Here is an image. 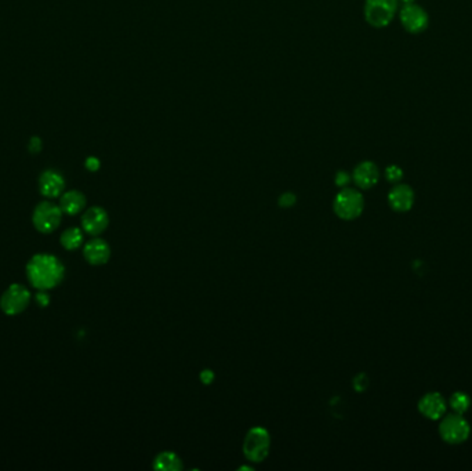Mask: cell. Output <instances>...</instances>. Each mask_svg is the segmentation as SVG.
I'll use <instances>...</instances> for the list:
<instances>
[{"instance_id":"1","label":"cell","mask_w":472,"mask_h":471,"mask_svg":"<svg viewBox=\"0 0 472 471\" xmlns=\"http://www.w3.org/2000/svg\"><path fill=\"white\" fill-rule=\"evenodd\" d=\"M65 267L58 257L47 253H38L26 264V278L39 290H49L63 282Z\"/></svg>"},{"instance_id":"2","label":"cell","mask_w":472,"mask_h":471,"mask_svg":"<svg viewBox=\"0 0 472 471\" xmlns=\"http://www.w3.org/2000/svg\"><path fill=\"white\" fill-rule=\"evenodd\" d=\"M365 209L364 195L354 189H343L334 198L333 210L341 220L351 221L358 218Z\"/></svg>"},{"instance_id":"3","label":"cell","mask_w":472,"mask_h":471,"mask_svg":"<svg viewBox=\"0 0 472 471\" xmlns=\"http://www.w3.org/2000/svg\"><path fill=\"white\" fill-rule=\"evenodd\" d=\"M271 436L264 427H253L245 437L243 454L253 463H261L270 455Z\"/></svg>"},{"instance_id":"4","label":"cell","mask_w":472,"mask_h":471,"mask_svg":"<svg viewBox=\"0 0 472 471\" xmlns=\"http://www.w3.org/2000/svg\"><path fill=\"white\" fill-rule=\"evenodd\" d=\"M439 434L442 440L450 445H459L469 440L471 434L470 423L459 413L443 416L439 424Z\"/></svg>"},{"instance_id":"5","label":"cell","mask_w":472,"mask_h":471,"mask_svg":"<svg viewBox=\"0 0 472 471\" xmlns=\"http://www.w3.org/2000/svg\"><path fill=\"white\" fill-rule=\"evenodd\" d=\"M63 209L51 202H40L32 214L33 227L42 234L54 232L63 220Z\"/></svg>"},{"instance_id":"6","label":"cell","mask_w":472,"mask_h":471,"mask_svg":"<svg viewBox=\"0 0 472 471\" xmlns=\"http://www.w3.org/2000/svg\"><path fill=\"white\" fill-rule=\"evenodd\" d=\"M31 303V292L19 283L10 285L0 297V308L6 315L14 317L26 310Z\"/></svg>"},{"instance_id":"7","label":"cell","mask_w":472,"mask_h":471,"mask_svg":"<svg viewBox=\"0 0 472 471\" xmlns=\"http://www.w3.org/2000/svg\"><path fill=\"white\" fill-rule=\"evenodd\" d=\"M398 8L396 0H366L365 18L375 28L386 26L395 17Z\"/></svg>"},{"instance_id":"8","label":"cell","mask_w":472,"mask_h":471,"mask_svg":"<svg viewBox=\"0 0 472 471\" xmlns=\"http://www.w3.org/2000/svg\"><path fill=\"white\" fill-rule=\"evenodd\" d=\"M400 22L410 33H420L428 26V15L423 7L409 3L400 11Z\"/></svg>"},{"instance_id":"9","label":"cell","mask_w":472,"mask_h":471,"mask_svg":"<svg viewBox=\"0 0 472 471\" xmlns=\"http://www.w3.org/2000/svg\"><path fill=\"white\" fill-rule=\"evenodd\" d=\"M446 399L439 392H428L418 401L420 413L430 420H441L446 413Z\"/></svg>"},{"instance_id":"10","label":"cell","mask_w":472,"mask_h":471,"mask_svg":"<svg viewBox=\"0 0 472 471\" xmlns=\"http://www.w3.org/2000/svg\"><path fill=\"white\" fill-rule=\"evenodd\" d=\"M108 224H109L108 213L99 206H93L88 209L82 216V228L85 230V232L93 237L102 234L108 228Z\"/></svg>"},{"instance_id":"11","label":"cell","mask_w":472,"mask_h":471,"mask_svg":"<svg viewBox=\"0 0 472 471\" xmlns=\"http://www.w3.org/2000/svg\"><path fill=\"white\" fill-rule=\"evenodd\" d=\"M388 203L395 211H409L414 205V192L407 184H396L388 193Z\"/></svg>"},{"instance_id":"12","label":"cell","mask_w":472,"mask_h":471,"mask_svg":"<svg viewBox=\"0 0 472 471\" xmlns=\"http://www.w3.org/2000/svg\"><path fill=\"white\" fill-rule=\"evenodd\" d=\"M83 256L92 266H104L111 257V248L104 239L95 238L85 245Z\"/></svg>"},{"instance_id":"13","label":"cell","mask_w":472,"mask_h":471,"mask_svg":"<svg viewBox=\"0 0 472 471\" xmlns=\"http://www.w3.org/2000/svg\"><path fill=\"white\" fill-rule=\"evenodd\" d=\"M380 179V172L376 163L366 161L359 163L354 173H352V180L354 183L361 189H369L375 187Z\"/></svg>"},{"instance_id":"14","label":"cell","mask_w":472,"mask_h":471,"mask_svg":"<svg viewBox=\"0 0 472 471\" xmlns=\"http://www.w3.org/2000/svg\"><path fill=\"white\" fill-rule=\"evenodd\" d=\"M64 189H65V180L60 173L54 170H46L40 175L39 189L42 195H44L46 198H57L63 195Z\"/></svg>"},{"instance_id":"15","label":"cell","mask_w":472,"mask_h":471,"mask_svg":"<svg viewBox=\"0 0 472 471\" xmlns=\"http://www.w3.org/2000/svg\"><path fill=\"white\" fill-rule=\"evenodd\" d=\"M86 196L83 192L72 189L68 191L65 193H63L61 199H60V207L63 209L64 213L70 214V216H75L79 214L82 210H85L86 207Z\"/></svg>"},{"instance_id":"16","label":"cell","mask_w":472,"mask_h":471,"mask_svg":"<svg viewBox=\"0 0 472 471\" xmlns=\"http://www.w3.org/2000/svg\"><path fill=\"white\" fill-rule=\"evenodd\" d=\"M154 469L155 470L179 471L183 469V462L174 452H162L155 458Z\"/></svg>"},{"instance_id":"17","label":"cell","mask_w":472,"mask_h":471,"mask_svg":"<svg viewBox=\"0 0 472 471\" xmlns=\"http://www.w3.org/2000/svg\"><path fill=\"white\" fill-rule=\"evenodd\" d=\"M82 244H83V232L76 227H71L65 230L61 235V245L67 250H76L78 248L82 246Z\"/></svg>"},{"instance_id":"18","label":"cell","mask_w":472,"mask_h":471,"mask_svg":"<svg viewBox=\"0 0 472 471\" xmlns=\"http://www.w3.org/2000/svg\"><path fill=\"white\" fill-rule=\"evenodd\" d=\"M449 405L453 409V413L464 415L471 406V398L469 397V394L463 391H456L452 394L449 399Z\"/></svg>"},{"instance_id":"19","label":"cell","mask_w":472,"mask_h":471,"mask_svg":"<svg viewBox=\"0 0 472 471\" xmlns=\"http://www.w3.org/2000/svg\"><path fill=\"white\" fill-rule=\"evenodd\" d=\"M385 177H386V180H388L389 183L398 184V183L402 180V177H403V172H402V169H400L399 166L391 165V166H388V168L385 169Z\"/></svg>"},{"instance_id":"20","label":"cell","mask_w":472,"mask_h":471,"mask_svg":"<svg viewBox=\"0 0 472 471\" xmlns=\"http://www.w3.org/2000/svg\"><path fill=\"white\" fill-rule=\"evenodd\" d=\"M369 385V378L365 375V374H361L358 376L355 377L354 380V387L357 391H365Z\"/></svg>"},{"instance_id":"21","label":"cell","mask_w":472,"mask_h":471,"mask_svg":"<svg viewBox=\"0 0 472 471\" xmlns=\"http://www.w3.org/2000/svg\"><path fill=\"white\" fill-rule=\"evenodd\" d=\"M295 203V195L291 192H286L279 198V205L282 207H291Z\"/></svg>"},{"instance_id":"22","label":"cell","mask_w":472,"mask_h":471,"mask_svg":"<svg viewBox=\"0 0 472 471\" xmlns=\"http://www.w3.org/2000/svg\"><path fill=\"white\" fill-rule=\"evenodd\" d=\"M350 182H351V177H350V175L347 172H339L336 175V184L339 187H345V186H348Z\"/></svg>"},{"instance_id":"23","label":"cell","mask_w":472,"mask_h":471,"mask_svg":"<svg viewBox=\"0 0 472 471\" xmlns=\"http://www.w3.org/2000/svg\"><path fill=\"white\" fill-rule=\"evenodd\" d=\"M35 300H36L38 305H40V307H47V305L50 304V296H49V293H46V290L39 292V293L36 294Z\"/></svg>"},{"instance_id":"24","label":"cell","mask_w":472,"mask_h":471,"mask_svg":"<svg viewBox=\"0 0 472 471\" xmlns=\"http://www.w3.org/2000/svg\"><path fill=\"white\" fill-rule=\"evenodd\" d=\"M86 168L90 170V172H97L99 169V161L95 158V157H90L86 159Z\"/></svg>"},{"instance_id":"25","label":"cell","mask_w":472,"mask_h":471,"mask_svg":"<svg viewBox=\"0 0 472 471\" xmlns=\"http://www.w3.org/2000/svg\"><path fill=\"white\" fill-rule=\"evenodd\" d=\"M200 380L204 383V384H210L213 380H214V374L211 371H202L200 374Z\"/></svg>"},{"instance_id":"26","label":"cell","mask_w":472,"mask_h":471,"mask_svg":"<svg viewBox=\"0 0 472 471\" xmlns=\"http://www.w3.org/2000/svg\"><path fill=\"white\" fill-rule=\"evenodd\" d=\"M29 150H31L32 152H39V151L42 150V143H40V140H39L38 137H33V138L31 140V147H29Z\"/></svg>"},{"instance_id":"27","label":"cell","mask_w":472,"mask_h":471,"mask_svg":"<svg viewBox=\"0 0 472 471\" xmlns=\"http://www.w3.org/2000/svg\"><path fill=\"white\" fill-rule=\"evenodd\" d=\"M402 1H403V3H405V4H409V3H413V1H414V0H402Z\"/></svg>"}]
</instances>
